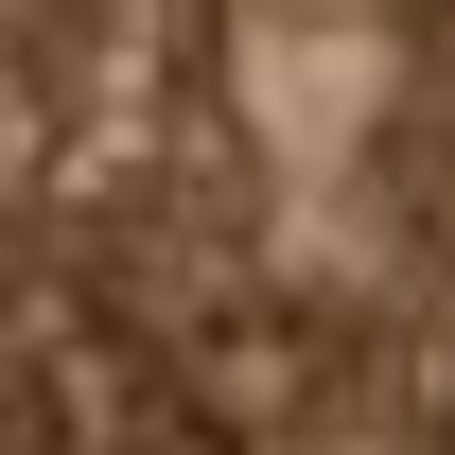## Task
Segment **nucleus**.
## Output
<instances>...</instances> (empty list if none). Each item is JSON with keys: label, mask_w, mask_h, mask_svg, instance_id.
<instances>
[{"label": "nucleus", "mask_w": 455, "mask_h": 455, "mask_svg": "<svg viewBox=\"0 0 455 455\" xmlns=\"http://www.w3.org/2000/svg\"><path fill=\"white\" fill-rule=\"evenodd\" d=\"M0 455H455V0H0Z\"/></svg>", "instance_id": "obj_1"}]
</instances>
